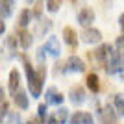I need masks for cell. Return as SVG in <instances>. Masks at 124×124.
Returning <instances> with one entry per match:
<instances>
[{
    "label": "cell",
    "instance_id": "cell-1",
    "mask_svg": "<svg viewBox=\"0 0 124 124\" xmlns=\"http://www.w3.org/2000/svg\"><path fill=\"white\" fill-rule=\"evenodd\" d=\"M22 61H24V70H26V78H28L30 93H31V96L37 98V96H41V93H43V83H45V74H46V70H45L43 65H39V70H35L26 57Z\"/></svg>",
    "mask_w": 124,
    "mask_h": 124
},
{
    "label": "cell",
    "instance_id": "cell-2",
    "mask_svg": "<svg viewBox=\"0 0 124 124\" xmlns=\"http://www.w3.org/2000/svg\"><path fill=\"white\" fill-rule=\"evenodd\" d=\"M106 70H108V74H117V72H120L122 70V67H124V59L117 54V50H113L111 48V45H109V48H108V57H106Z\"/></svg>",
    "mask_w": 124,
    "mask_h": 124
},
{
    "label": "cell",
    "instance_id": "cell-3",
    "mask_svg": "<svg viewBox=\"0 0 124 124\" xmlns=\"http://www.w3.org/2000/svg\"><path fill=\"white\" fill-rule=\"evenodd\" d=\"M45 54L50 57H59V54H61V46H59V41H57L56 37L52 35L50 39H48L46 43H45Z\"/></svg>",
    "mask_w": 124,
    "mask_h": 124
},
{
    "label": "cell",
    "instance_id": "cell-4",
    "mask_svg": "<svg viewBox=\"0 0 124 124\" xmlns=\"http://www.w3.org/2000/svg\"><path fill=\"white\" fill-rule=\"evenodd\" d=\"M65 70L67 72H83L85 70V63L78 56H70L67 59V63H65Z\"/></svg>",
    "mask_w": 124,
    "mask_h": 124
},
{
    "label": "cell",
    "instance_id": "cell-5",
    "mask_svg": "<svg viewBox=\"0 0 124 124\" xmlns=\"http://www.w3.org/2000/svg\"><path fill=\"white\" fill-rule=\"evenodd\" d=\"M100 39H102V33H100V30H96V28H85V30L82 31V41L83 43L93 45V43H100Z\"/></svg>",
    "mask_w": 124,
    "mask_h": 124
},
{
    "label": "cell",
    "instance_id": "cell-6",
    "mask_svg": "<svg viewBox=\"0 0 124 124\" xmlns=\"http://www.w3.org/2000/svg\"><path fill=\"white\" fill-rule=\"evenodd\" d=\"M45 98H46V104H52V106H59V104H63L65 96H63V94L59 93L56 87H50V89L46 91V94H45Z\"/></svg>",
    "mask_w": 124,
    "mask_h": 124
},
{
    "label": "cell",
    "instance_id": "cell-7",
    "mask_svg": "<svg viewBox=\"0 0 124 124\" xmlns=\"http://www.w3.org/2000/svg\"><path fill=\"white\" fill-rule=\"evenodd\" d=\"M70 124H94V120H93V115L87 113V111H76L70 117Z\"/></svg>",
    "mask_w": 124,
    "mask_h": 124
},
{
    "label": "cell",
    "instance_id": "cell-8",
    "mask_svg": "<svg viewBox=\"0 0 124 124\" xmlns=\"http://www.w3.org/2000/svg\"><path fill=\"white\" fill-rule=\"evenodd\" d=\"M63 39H65V43H67L70 48L78 46V33H76L74 28H70V26H65V28H63Z\"/></svg>",
    "mask_w": 124,
    "mask_h": 124
},
{
    "label": "cell",
    "instance_id": "cell-9",
    "mask_svg": "<svg viewBox=\"0 0 124 124\" xmlns=\"http://www.w3.org/2000/svg\"><path fill=\"white\" fill-rule=\"evenodd\" d=\"M115 120H117L115 108H111V106H106V108L100 111V122H102V124H115Z\"/></svg>",
    "mask_w": 124,
    "mask_h": 124
},
{
    "label": "cell",
    "instance_id": "cell-10",
    "mask_svg": "<svg viewBox=\"0 0 124 124\" xmlns=\"http://www.w3.org/2000/svg\"><path fill=\"white\" fill-rule=\"evenodd\" d=\"M19 83H21V74H19V70L17 69H13L9 72V94L11 96H15L17 93H19Z\"/></svg>",
    "mask_w": 124,
    "mask_h": 124
},
{
    "label": "cell",
    "instance_id": "cell-11",
    "mask_svg": "<svg viewBox=\"0 0 124 124\" xmlns=\"http://www.w3.org/2000/svg\"><path fill=\"white\" fill-rule=\"evenodd\" d=\"M94 21V11L91 8H82V11L78 13V22L82 26H89Z\"/></svg>",
    "mask_w": 124,
    "mask_h": 124
},
{
    "label": "cell",
    "instance_id": "cell-12",
    "mask_svg": "<svg viewBox=\"0 0 124 124\" xmlns=\"http://www.w3.org/2000/svg\"><path fill=\"white\" fill-rule=\"evenodd\" d=\"M69 119V111L67 109L59 108L57 111H54V113L50 115V119H48V124H65Z\"/></svg>",
    "mask_w": 124,
    "mask_h": 124
},
{
    "label": "cell",
    "instance_id": "cell-13",
    "mask_svg": "<svg viewBox=\"0 0 124 124\" xmlns=\"http://www.w3.org/2000/svg\"><path fill=\"white\" fill-rule=\"evenodd\" d=\"M69 96H70V102L76 104V106H80V104L85 102V91L82 89V85L72 87V89H70V93H69Z\"/></svg>",
    "mask_w": 124,
    "mask_h": 124
},
{
    "label": "cell",
    "instance_id": "cell-14",
    "mask_svg": "<svg viewBox=\"0 0 124 124\" xmlns=\"http://www.w3.org/2000/svg\"><path fill=\"white\" fill-rule=\"evenodd\" d=\"M85 82H87V87L93 91V93H98L100 91V80L96 76V72H89L87 78H85Z\"/></svg>",
    "mask_w": 124,
    "mask_h": 124
},
{
    "label": "cell",
    "instance_id": "cell-15",
    "mask_svg": "<svg viewBox=\"0 0 124 124\" xmlns=\"http://www.w3.org/2000/svg\"><path fill=\"white\" fill-rule=\"evenodd\" d=\"M19 45H21L22 48H30V45H31V33L30 31H26L24 28L22 30H19Z\"/></svg>",
    "mask_w": 124,
    "mask_h": 124
},
{
    "label": "cell",
    "instance_id": "cell-16",
    "mask_svg": "<svg viewBox=\"0 0 124 124\" xmlns=\"http://www.w3.org/2000/svg\"><path fill=\"white\" fill-rule=\"evenodd\" d=\"M37 24H39V26L35 28V35H37V37H43V35H45V33H46L48 30H50L52 22L48 21V19H41V21L37 22Z\"/></svg>",
    "mask_w": 124,
    "mask_h": 124
},
{
    "label": "cell",
    "instance_id": "cell-17",
    "mask_svg": "<svg viewBox=\"0 0 124 124\" xmlns=\"http://www.w3.org/2000/svg\"><path fill=\"white\" fill-rule=\"evenodd\" d=\"M15 104L21 109H28V96H26L24 91H19V93L15 94Z\"/></svg>",
    "mask_w": 124,
    "mask_h": 124
},
{
    "label": "cell",
    "instance_id": "cell-18",
    "mask_svg": "<svg viewBox=\"0 0 124 124\" xmlns=\"http://www.w3.org/2000/svg\"><path fill=\"white\" fill-rule=\"evenodd\" d=\"M2 122L4 124H21V117H19V113H15V111H8V115L4 117Z\"/></svg>",
    "mask_w": 124,
    "mask_h": 124
},
{
    "label": "cell",
    "instance_id": "cell-19",
    "mask_svg": "<svg viewBox=\"0 0 124 124\" xmlns=\"http://www.w3.org/2000/svg\"><path fill=\"white\" fill-rule=\"evenodd\" d=\"M30 17H31L30 9H22L21 15H19V26H21V28H26V26L30 24Z\"/></svg>",
    "mask_w": 124,
    "mask_h": 124
},
{
    "label": "cell",
    "instance_id": "cell-20",
    "mask_svg": "<svg viewBox=\"0 0 124 124\" xmlns=\"http://www.w3.org/2000/svg\"><path fill=\"white\" fill-rule=\"evenodd\" d=\"M115 111L124 115V94H117L115 96Z\"/></svg>",
    "mask_w": 124,
    "mask_h": 124
},
{
    "label": "cell",
    "instance_id": "cell-21",
    "mask_svg": "<svg viewBox=\"0 0 124 124\" xmlns=\"http://www.w3.org/2000/svg\"><path fill=\"white\" fill-rule=\"evenodd\" d=\"M115 50H117V54L124 59V35L117 37V41H115Z\"/></svg>",
    "mask_w": 124,
    "mask_h": 124
},
{
    "label": "cell",
    "instance_id": "cell-22",
    "mask_svg": "<svg viewBox=\"0 0 124 124\" xmlns=\"http://www.w3.org/2000/svg\"><path fill=\"white\" fill-rule=\"evenodd\" d=\"M61 2H63V0H46V9L52 11V13H56V11L59 9Z\"/></svg>",
    "mask_w": 124,
    "mask_h": 124
},
{
    "label": "cell",
    "instance_id": "cell-23",
    "mask_svg": "<svg viewBox=\"0 0 124 124\" xmlns=\"http://www.w3.org/2000/svg\"><path fill=\"white\" fill-rule=\"evenodd\" d=\"M31 15L37 17V19H41V15H43V0H37L35 4H33V11H31Z\"/></svg>",
    "mask_w": 124,
    "mask_h": 124
},
{
    "label": "cell",
    "instance_id": "cell-24",
    "mask_svg": "<svg viewBox=\"0 0 124 124\" xmlns=\"http://www.w3.org/2000/svg\"><path fill=\"white\" fill-rule=\"evenodd\" d=\"M8 111H9V104H8V100L0 102V122L4 120V117L8 115Z\"/></svg>",
    "mask_w": 124,
    "mask_h": 124
},
{
    "label": "cell",
    "instance_id": "cell-25",
    "mask_svg": "<svg viewBox=\"0 0 124 124\" xmlns=\"http://www.w3.org/2000/svg\"><path fill=\"white\" fill-rule=\"evenodd\" d=\"M17 43H19V39H15V37H8V39H6V46H9L11 50H15Z\"/></svg>",
    "mask_w": 124,
    "mask_h": 124
},
{
    "label": "cell",
    "instance_id": "cell-26",
    "mask_svg": "<svg viewBox=\"0 0 124 124\" xmlns=\"http://www.w3.org/2000/svg\"><path fill=\"white\" fill-rule=\"evenodd\" d=\"M45 117H46V106H45V104H41V106H39V119H45Z\"/></svg>",
    "mask_w": 124,
    "mask_h": 124
},
{
    "label": "cell",
    "instance_id": "cell-27",
    "mask_svg": "<svg viewBox=\"0 0 124 124\" xmlns=\"http://www.w3.org/2000/svg\"><path fill=\"white\" fill-rule=\"evenodd\" d=\"M4 31H6V22L2 21V19H0V35H2Z\"/></svg>",
    "mask_w": 124,
    "mask_h": 124
},
{
    "label": "cell",
    "instance_id": "cell-28",
    "mask_svg": "<svg viewBox=\"0 0 124 124\" xmlns=\"http://www.w3.org/2000/svg\"><path fill=\"white\" fill-rule=\"evenodd\" d=\"M26 124H41V119H30Z\"/></svg>",
    "mask_w": 124,
    "mask_h": 124
},
{
    "label": "cell",
    "instance_id": "cell-29",
    "mask_svg": "<svg viewBox=\"0 0 124 124\" xmlns=\"http://www.w3.org/2000/svg\"><path fill=\"white\" fill-rule=\"evenodd\" d=\"M119 24H120V28H122V31H124V13L120 15V19H119Z\"/></svg>",
    "mask_w": 124,
    "mask_h": 124
},
{
    "label": "cell",
    "instance_id": "cell-30",
    "mask_svg": "<svg viewBox=\"0 0 124 124\" xmlns=\"http://www.w3.org/2000/svg\"><path fill=\"white\" fill-rule=\"evenodd\" d=\"M4 89H0V102H4V100H6V96H4Z\"/></svg>",
    "mask_w": 124,
    "mask_h": 124
},
{
    "label": "cell",
    "instance_id": "cell-31",
    "mask_svg": "<svg viewBox=\"0 0 124 124\" xmlns=\"http://www.w3.org/2000/svg\"><path fill=\"white\" fill-rule=\"evenodd\" d=\"M26 2H31V0H26Z\"/></svg>",
    "mask_w": 124,
    "mask_h": 124
},
{
    "label": "cell",
    "instance_id": "cell-32",
    "mask_svg": "<svg viewBox=\"0 0 124 124\" xmlns=\"http://www.w3.org/2000/svg\"><path fill=\"white\" fill-rule=\"evenodd\" d=\"M72 2H74V0H72Z\"/></svg>",
    "mask_w": 124,
    "mask_h": 124
}]
</instances>
